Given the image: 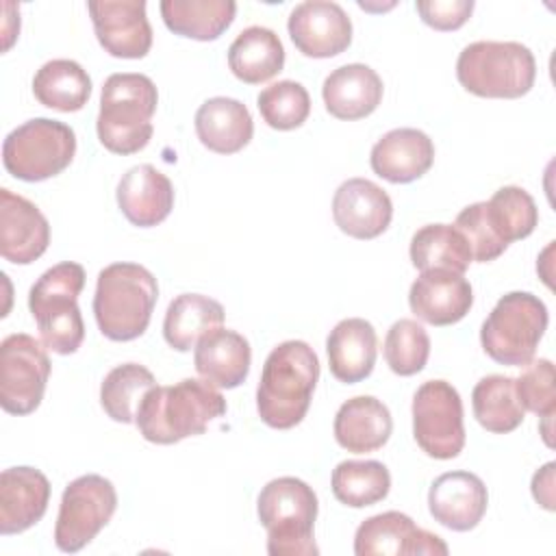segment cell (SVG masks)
I'll list each match as a JSON object with an SVG mask.
<instances>
[{"instance_id": "cell-1", "label": "cell", "mask_w": 556, "mask_h": 556, "mask_svg": "<svg viewBox=\"0 0 556 556\" xmlns=\"http://www.w3.org/2000/svg\"><path fill=\"white\" fill-rule=\"evenodd\" d=\"M226 400L206 380L185 378L169 387H152L135 415L141 437L150 443L172 445L202 434L213 419L226 415Z\"/></svg>"}, {"instance_id": "cell-2", "label": "cell", "mask_w": 556, "mask_h": 556, "mask_svg": "<svg viewBox=\"0 0 556 556\" xmlns=\"http://www.w3.org/2000/svg\"><path fill=\"white\" fill-rule=\"evenodd\" d=\"M319 380V358L306 341H282L265 358L256 387L258 417L276 430L298 426Z\"/></svg>"}, {"instance_id": "cell-3", "label": "cell", "mask_w": 556, "mask_h": 556, "mask_svg": "<svg viewBox=\"0 0 556 556\" xmlns=\"http://www.w3.org/2000/svg\"><path fill=\"white\" fill-rule=\"evenodd\" d=\"M156 104V87L146 74H111L102 85L96 122L100 143L115 154H135L143 150L154 132L152 115Z\"/></svg>"}, {"instance_id": "cell-4", "label": "cell", "mask_w": 556, "mask_h": 556, "mask_svg": "<svg viewBox=\"0 0 556 556\" xmlns=\"http://www.w3.org/2000/svg\"><path fill=\"white\" fill-rule=\"evenodd\" d=\"M159 300V285L139 263H113L98 274L93 315L100 332L111 341H132L150 324Z\"/></svg>"}, {"instance_id": "cell-5", "label": "cell", "mask_w": 556, "mask_h": 556, "mask_svg": "<svg viewBox=\"0 0 556 556\" xmlns=\"http://www.w3.org/2000/svg\"><path fill=\"white\" fill-rule=\"evenodd\" d=\"M258 521L267 530L271 556H317L313 528L317 519V495L300 478L282 476L269 480L256 502Z\"/></svg>"}, {"instance_id": "cell-6", "label": "cell", "mask_w": 556, "mask_h": 556, "mask_svg": "<svg viewBox=\"0 0 556 556\" xmlns=\"http://www.w3.org/2000/svg\"><path fill=\"white\" fill-rule=\"evenodd\" d=\"M85 287V269L65 261L46 269L28 293V308L37 321L43 345L56 354H74L85 339L78 295Z\"/></svg>"}, {"instance_id": "cell-7", "label": "cell", "mask_w": 556, "mask_h": 556, "mask_svg": "<svg viewBox=\"0 0 556 556\" xmlns=\"http://www.w3.org/2000/svg\"><path fill=\"white\" fill-rule=\"evenodd\" d=\"M458 83L480 98H521L536 78V61L519 41H473L456 61Z\"/></svg>"}, {"instance_id": "cell-8", "label": "cell", "mask_w": 556, "mask_h": 556, "mask_svg": "<svg viewBox=\"0 0 556 556\" xmlns=\"http://www.w3.org/2000/svg\"><path fill=\"white\" fill-rule=\"evenodd\" d=\"M547 321L543 300L528 291H510L497 300L480 328L482 350L500 365L521 367L532 361Z\"/></svg>"}, {"instance_id": "cell-9", "label": "cell", "mask_w": 556, "mask_h": 556, "mask_svg": "<svg viewBox=\"0 0 556 556\" xmlns=\"http://www.w3.org/2000/svg\"><path fill=\"white\" fill-rule=\"evenodd\" d=\"M76 154L74 130L50 117H35L13 128L2 143L4 169L26 182L61 174Z\"/></svg>"}, {"instance_id": "cell-10", "label": "cell", "mask_w": 556, "mask_h": 556, "mask_svg": "<svg viewBox=\"0 0 556 556\" xmlns=\"http://www.w3.org/2000/svg\"><path fill=\"white\" fill-rule=\"evenodd\" d=\"M115 508L117 493L104 476L87 473L72 480L61 495L54 545L67 554L83 549L111 521Z\"/></svg>"}, {"instance_id": "cell-11", "label": "cell", "mask_w": 556, "mask_h": 556, "mask_svg": "<svg viewBox=\"0 0 556 556\" xmlns=\"http://www.w3.org/2000/svg\"><path fill=\"white\" fill-rule=\"evenodd\" d=\"M413 437L432 458H456L465 447L463 402L445 380L424 382L413 397Z\"/></svg>"}, {"instance_id": "cell-12", "label": "cell", "mask_w": 556, "mask_h": 556, "mask_svg": "<svg viewBox=\"0 0 556 556\" xmlns=\"http://www.w3.org/2000/svg\"><path fill=\"white\" fill-rule=\"evenodd\" d=\"M43 341L26 332L9 334L0 343V406L11 415L33 413L50 378V358Z\"/></svg>"}, {"instance_id": "cell-13", "label": "cell", "mask_w": 556, "mask_h": 556, "mask_svg": "<svg viewBox=\"0 0 556 556\" xmlns=\"http://www.w3.org/2000/svg\"><path fill=\"white\" fill-rule=\"evenodd\" d=\"M450 549L445 541L400 513L387 510L365 519L354 534L356 556H445Z\"/></svg>"}, {"instance_id": "cell-14", "label": "cell", "mask_w": 556, "mask_h": 556, "mask_svg": "<svg viewBox=\"0 0 556 556\" xmlns=\"http://www.w3.org/2000/svg\"><path fill=\"white\" fill-rule=\"evenodd\" d=\"M100 46L117 59H141L152 48L143 0H93L87 4Z\"/></svg>"}, {"instance_id": "cell-15", "label": "cell", "mask_w": 556, "mask_h": 556, "mask_svg": "<svg viewBox=\"0 0 556 556\" xmlns=\"http://www.w3.org/2000/svg\"><path fill=\"white\" fill-rule=\"evenodd\" d=\"M289 37L304 56H337L352 43V22L341 4L330 0L300 2L287 22Z\"/></svg>"}, {"instance_id": "cell-16", "label": "cell", "mask_w": 556, "mask_h": 556, "mask_svg": "<svg viewBox=\"0 0 556 556\" xmlns=\"http://www.w3.org/2000/svg\"><path fill=\"white\" fill-rule=\"evenodd\" d=\"M332 217L341 232L354 239H376L393 217L389 193L367 178H350L332 198Z\"/></svg>"}, {"instance_id": "cell-17", "label": "cell", "mask_w": 556, "mask_h": 556, "mask_svg": "<svg viewBox=\"0 0 556 556\" xmlns=\"http://www.w3.org/2000/svg\"><path fill=\"white\" fill-rule=\"evenodd\" d=\"M50 243V226L43 213L26 198L0 189V254L15 265L37 261Z\"/></svg>"}, {"instance_id": "cell-18", "label": "cell", "mask_w": 556, "mask_h": 556, "mask_svg": "<svg viewBox=\"0 0 556 556\" xmlns=\"http://www.w3.org/2000/svg\"><path fill=\"white\" fill-rule=\"evenodd\" d=\"M408 304L417 319L432 326H452L469 313L473 291L463 274L428 269L410 285Z\"/></svg>"}, {"instance_id": "cell-19", "label": "cell", "mask_w": 556, "mask_h": 556, "mask_svg": "<svg viewBox=\"0 0 556 556\" xmlns=\"http://www.w3.org/2000/svg\"><path fill=\"white\" fill-rule=\"evenodd\" d=\"M489 506L484 482L471 471H445L428 491V508L434 521L454 530H473Z\"/></svg>"}, {"instance_id": "cell-20", "label": "cell", "mask_w": 556, "mask_h": 556, "mask_svg": "<svg viewBox=\"0 0 556 556\" xmlns=\"http://www.w3.org/2000/svg\"><path fill=\"white\" fill-rule=\"evenodd\" d=\"M434 161L432 139L417 128H393L371 148V169L393 182L404 185L421 178Z\"/></svg>"}, {"instance_id": "cell-21", "label": "cell", "mask_w": 556, "mask_h": 556, "mask_svg": "<svg viewBox=\"0 0 556 556\" xmlns=\"http://www.w3.org/2000/svg\"><path fill=\"white\" fill-rule=\"evenodd\" d=\"M50 482L35 467H9L0 476V534L35 526L48 508Z\"/></svg>"}, {"instance_id": "cell-22", "label": "cell", "mask_w": 556, "mask_h": 556, "mask_svg": "<svg viewBox=\"0 0 556 556\" xmlns=\"http://www.w3.org/2000/svg\"><path fill=\"white\" fill-rule=\"evenodd\" d=\"M117 206L132 226H156L174 208L172 180L150 163L135 165L117 185Z\"/></svg>"}, {"instance_id": "cell-23", "label": "cell", "mask_w": 556, "mask_h": 556, "mask_svg": "<svg viewBox=\"0 0 556 556\" xmlns=\"http://www.w3.org/2000/svg\"><path fill=\"white\" fill-rule=\"evenodd\" d=\"M382 78L363 63L332 70L321 87L326 111L337 119H361L371 115L382 100Z\"/></svg>"}, {"instance_id": "cell-24", "label": "cell", "mask_w": 556, "mask_h": 556, "mask_svg": "<svg viewBox=\"0 0 556 556\" xmlns=\"http://www.w3.org/2000/svg\"><path fill=\"white\" fill-rule=\"evenodd\" d=\"M250 363L252 350L248 339L228 328L204 334L193 352L195 371L217 389L239 387L250 374Z\"/></svg>"}, {"instance_id": "cell-25", "label": "cell", "mask_w": 556, "mask_h": 556, "mask_svg": "<svg viewBox=\"0 0 556 556\" xmlns=\"http://www.w3.org/2000/svg\"><path fill=\"white\" fill-rule=\"evenodd\" d=\"M330 374L341 382L365 380L376 365L378 334L363 317L341 319L326 339Z\"/></svg>"}, {"instance_id": "cell-26", "label": "cell", "mask_w": 556, "mask_h": 556, "mask_svg": "<svg viewBox=\"0 0 556 556\" xmlns=\"http://www.w3.org/2000/svg\"><path fill=\"white\" fill-rule=\"evenodd\" d=\"M334 439L352 454L380 450L393 430L389 408L374 395H356L343 402L334 415Z\"/></svg>"}, {"instance_id": "cell-27", "label": "cell", "mask_w": 556, "mask_h": 556, "mask_svg": "<svg viewBox=\"0 0 556 556\" xmlns=\"http://www.w3.org/2000/svg\"><path fill=\"white\" fill-rule=\"evenodd\" d=\"M195 132L211 152L235 154L250 143L254 122L243 102L217 96L202 102L195 111Z\"/></svg>"}, {"instance_id": "cell-28", "label": "cell", "mask_w": 556, "mask_h": 556, "mask_svg": "<svg viewBox=\"0 0 556 556\" xmlns=\"http://www.w3.org/2000/svg\"><path fill=\"white\" fill-rule=\"evenodd\" d=\"M222 324L224 306L217 300L202 293H180L165 311L163 337L169 348L189 352L204 334L222 328Z\"/></svg>"}, {"instance_id": "cell-29", "label": "cell", "mask_w": 556, "mask_h": 556, "mask_svg": "<svg viewBox=\"0 0 556 556\" xmlns=\"http://www.w3.org/2000/svg\"><path fill=\"white\" fill-rule=\"evenodd\" d=\"M282 65L285 48L278 35L265 26L243 28L228 48L230 72L248 85H261L274 78Z\"/></svg>"}, {"instance_id": "cell-30", "label": "cell", "mask_w": 556, "mask_h": 556, "mask_svg": "<svg viewBox=\"0 0 556 556\" xmlns=\"http://www.w3.org/2000/svg\"><path fill=\"white\" fill-rule=\"evenodd\" d=\"M232 0H163L161 17L165 26L180 37L213 41L235 20Z\"/></svg>"}, {"instance_id": "cell-31", "label": "cell", "mask_w": 556, "mask_h": 556, "mask_svg": "<svg viewBox=\"0 0 556 556\" xmlns=\"http://www.w3.org/2000/svg\"><path fill=\"white\" fill-rule=\"evenodd\" d=\"M33 93L48 109L74 113L87 104L91 96V78L80 63L72 59H52L37 70Z\"/></svg>"}, {"instance_id": "cell-32", "label": "cell", "mask_w": 556, "mask_h": 556, "mask_svg": "<svg viewBox=\"0 0 556 556\" xmlns=\"http://www.w3.org/2000/svg\"><path fill=\"white\" fill-rule=\"evenodd\" d=\"M410 261L419 271L447 269L465 274L473 256L465 235L456 226L428 224L410 239Z\"/></svg>"}, {"instance_id": "cell-33", "label": "cell", "mask_w": 556, "mask_h": 556, "mask_svg": "<svg viewBox=\"0 0 556 556\" xmlns=\"http://www.w3.org/2000/svg\"><path fill=\"white\" fill-rule=\"evenodd\" d=\"M471 406L478 424L495 434L513 432L526 415L515 389V378L500 374L484 376L476 382L471 391Z\"/></svg>"}, {"instance_id": "cell-34", "label": "cell", "mask_w": 556, "mask_h": 556, "mask_svg": "<svg viewBox=\"0 0 556 556\" xmlns=\"http://www.w3.org/2000/svg\"><path fill=\"white\" fill-rule=\"evenodd\" d=\"M482 211L486 226L504 248L532 235L539 224V208L534 198L515 185L497 189L489 202H482Z\"/></svg>"}, {"instance_id": "cell-35", "label": "cell", "mask_w": 556, "mask_h": 556, "mask_svg": "<svg viewBox=\"0 0 556 556\" xmlns=\"http://www.w3.org/2000/svg\"><path fill=\"white\" fill-rule=\"evenodd\" d=\"M330 486L341 504L365 508L389 495L391 473L380 460H343L332 469Z\"/></svg>"}, {"instance_id": "cell-36", "label": "cell", "mask_w": 556, "mask_h": 556, "mask_svg": "<svg viewBox=\"0 0 556 556\" xmlns=\"http://www.w3.org/2000/svg\"><path fill=\"white\" fill-rule=\"evenodd\" d=\"M156 387L150 369L139 363H124L113 367L100 387V404L104 413L119 424H132L143 395Z\"/></svg>"}, {"instance_id": "cell-37", "label": "cell", "mask_w": 556, "mask_h": 556, "mask_svg": "<svg viewBox=\"0 0 556 556\" xmlns=\"http://www.w3.org/2000/svg\"><path fill=\"white\" fill-rule=\"evenodd\" d=\"M256 106L267 126L276 130H293L306 122L311 113V96L306 87L295 80H278L258 93Z\"/></svg>"}, {"instance_id": "cell-38", "label": "cell", "mask_w": 556, "mask_h": 556, "mask_svg": "<svg viewBox=\"0 0 556 556\" xmlns=\"http://www.w3.org/2000/svg\"><path fill=\"white\" fill-rule=\"evenodd\" d=\"M430 356V337L415 319H397L384 337V361L397 376L419 374Z\"/></svg>"}, {"instance_id": "cell-39", "label": "cell", "mask_w": 556, "mask_h": 556, "mask_svg": "<svg viewBox=\"0 0 556 556\" xmlns=\"http://www.w3.org/2000/svg\"><path fill=\"white\" fill-rule=\"evenodd\" d=\"M515 389L523 408L543 419H552L556 413L554 391V365L547 358L526 363V369L515 380Z\"/></svg>"}, {"instance_id": "cell-40", "label": "cell", "mask_w": 556, "mask_h": 556, "mask_svg": "<svg viewBox=\"0 0 556 556\" xmlns=\"http://www.w3.org/2000/svg\"><path fill=\"white\" fill-rule=\"evenodd\" d=\"M454 226L465 235L469 248H471V256L478 263H489L493 258H497L500 254H504V245L493 237L491 228L486 226L484 219V211H482V202H473L469 206H465L458 215Z\"/></svg>"}, {"instance_id": "cell-41", "label": "cell", "mask_w": 556, "mask_h": 556, "mask_svg": "<svg viewBox=\"0 0 556 556\" xmlns=\"http://www.w3.org/2000/svg\"><path fill=\"white\" fill-rule=\"evenodd\" d=\"M415 7L428 26L437 30H456L469 20L473 0H419Z\"/></svg>"}, {"instance_id": "cell-42", "label": "cell", "mask_w": 556, "mask_h": 556, "mask_svg": "<svg viewBox=\"0 0 556 556\" xmlns=\"http://www.w3.org/2000/svg\"><path fill=\"white\" fill-rule=\"evenodd\" d=\"M554 463H547L532 476V495L545 508L554 510Z\"/></svg>"}]
</instances>
